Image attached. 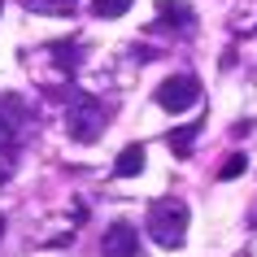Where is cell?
<instances>
[{"label":"cell","instance_id":"cell-7","mask_svg":"<svg viewBox=\"0 0 257 257\" xmlns=\"http://www.w3.org/2000/svg\"><path fill=\"white\" fill-rule=\"evenodd\" d=\"M196 131H201V122H188V126L170 131V136H166L170 153H175V157H188V153H192V144H196Z\"/></svg>","mask_w":257,"mask_h":257},{"label":"cell","instance_id":"cell-2","mask_svg":"<svg viewBox=\"0 0 257 257\" xmlns=\"http://www.w3.org/2000/svg\"><path fill=\"white\" fill-rule=\"evenodd\" d=\"M66 131H70L74 144H96V140L105 136V105L92 92H79L66 109Z\"/></svg>","mask_w":257,"mask_h":257},{"label":"cell","instance_id":"cell-10","mask_svg":"<svg viewBox=\"0 0 257 257\" xmlns=\"http://www.w3.org/2000/svg\"><path fill=\"white\" fill-rule=\"evenodd\" d=\"M244 166H248V157H244V153H231L227 162H222V170H218V179H240Z\"/></svg>","mask_w":257,"mask_h":257},{"label":"cell","instance_id":"cell-5","mask_svg":"<svg viewBox=\"0 0 257 257\" xmlns=\"http://www.w3.org/2000/svg\"><path fill=\"white\" fill-rule=\"evenodd\" d=\"M157 22L188 35V31L196 27V14H192V5H183V0H162V5H157Z\"/></svg>","mask_w":257,"mask_h":257},{"label":"cell","instance_id":"cell-12","mask_svg":"<svg viewBox=\"0 0 257 257\" xmlns=\"http://www.w3.org/2000/svg\"><path fill=\"white\" fill-rule=\"evenodd\" d=\"M9 175H14V166H9V162H0V183H9Z\"/></svg>","mask_w":257,"mask_h":257},{"label":"cell","instance_id":"cell-6","mask_svg":"<svg viewBox=\"0 0 257 257\" xmlns=\"http://www.w3.org/2000/svg\"><path fill=\"white\" fill-rule=\"evenodd\" d=\"M144 162H149V153H144V144H126V149L118 153V162H113V175L118 179H131L144 170Z\"/></svg>","mask_w":257,"mask_h":257},{"label":"cell","instance_id":"cell-14","mask_svg":"<svg viewBox=\"0 0 257 257\" xmlns=\"http://www.w3.org/2000/svg\"><path fill=\"white\" fill-rule=\"evenodd\" d=\"M0 5H5V0H0Z\"/></svg>","mask_w":257,"mask_h":257},{"label":"cell","instance_id":"cell-9","mask_svg":"<svg viewBox=\"0 0 257 257\" xmlns=\"http://www.w3.org/2000/svg\"><path fill=\"white\" fill-rule=\"evenodd\" d=\"M131 9V0H92V14L96 18H122Z\"/></svg>","mask_w":257,"mask_h":257},{"label":"cell","instance_id":"cell-1","mask_svg":"<svg viewBox=\"0 0 257 257\" xmlns=\"http://www.w3.org/2000/svg\"><path fill=\"white\" fill-rule=\"evenodd\" d=\"M149 235L162 248H183L188 240V205L179 201V196H166L149 209Z\"/></svg>","mask_w":257,"mask_h":257},{"label":"cell","instance_id":"cell-8","mask_svg":"<svg viewBox=\"0 0 257 257\" xmlns=\"http://www.w3.org/2000/svg\"><path fill=\"white\" fill-rule=\"evenodd\" d=\"M31 14H53V18H66L74 14V0H22Z\"/></svg>","mask_w":257,"mask_h":257},{"label":"cell","instance_id":"cell-4","mask_svg":"<svg viewBox=\"0 0 257 257\" xmlns=\"http://www.w3.org/2000/svg\"><path fill=\"white\" fill-rule=\"evenodd\" d=\"M140 253V231L131 222H113L100 240V257H136Z\"/></svg>","mask_w":257,"mask_h":257},{"label":"cell","instance_id":"cell-11","mask_svg":"<svg viewBox=\"0 0 257 257\" xmlns=\"http://www.w3.org/2000/svg\"><path fill=\"white\" fill-rule=\"evenodd\" d=\"M9 144H14V122H9L5 113H0V153L9 149Z\"/></svg>","mask_w":257,"mask_h":257},{"label":"cell","instance_id":"cell-3","mask_svg":"<svg viewBox=\"0 0 257 257\" xmlns=\"http://www.w3.org/2000/svg\"><path fill=\"white\" fill-rule=\"evenodd\" d=\"M201 100V79L196 74H175V79H166L162 87H157V105L170 109V113H183V109H192Z\"/></svg>","mask_w":257,"mask_h":257},{"label":"cell","instance_id":"cell-13","mask_svg":"<svg viewBox=\"0 0 257 257\" xmlns=\"http://www.w3.org/2000/svg\"><path fill=\"white\" fill-rule=\"evenodd\" d=\"M0 240H5V214H0Z\"/></svg>","mask_w":257,"mask_h":257}]
</instances>
